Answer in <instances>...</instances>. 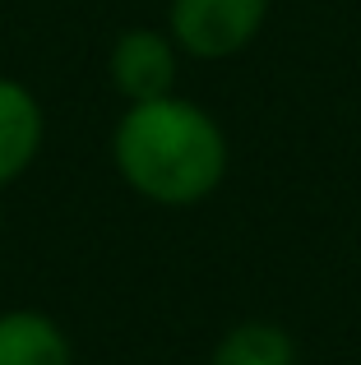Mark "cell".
Segmentation results:
<instances>
[{
    "mask_svg": "<svg viewBox=\"0 0 361 365\" xmlns=\"http://www.w3.org/2000/svg\"><path fill=\"white\" fill-rule=\"evenodd\" d=\"M116 167L158 204H195L223 180V130L176 98L135 102L116 125Z\"/></svg>",
    "mask_w": 361,
    "mask_h": 365,
    "instance_id": "6da1fadb",
    "label": "cell"
},
{
    "mask_svg": "<svg viewBox=\"0 0 361 365\" xmlns=\"http://www.w3.org/2000/svg\"><path fill=\"white\" fill-rule=\"evenodd\" d=\"M269 0H176L172 5V33L190 56H232L260 33Z\"/></svg>",
    "mask_w": 361,
    "mask_h": 365,
    "instance_id": "7a4b0ae2",
    "label": "cell"
},
{
    "mask_svg": "<svg viewBox=\"0 0 361 365\" xmlns=\"http://www.w3.org/2000/svg\"><path fill=\"white\" fill-rule=\"evenodd\" d=\"M111 79L130 102H153V98H172L176 83V51L163 33L148 28H130L116 37L111 46Z\"/></svg>",
    "mask_w": 361,
    "mask_h": 365,
    "instance_id": "3957f363",
    "label": "cell"
},
{
    "mask_svg": "<svg viewBox=\"0 0 361 365\" xmlns=\"http://www.w3.org/2000/svg\"><path fill=\"white\" fill-rule=\"evenodd\" d=\"M37 143H42V111H37L33 93L0 79V185L33 162Z\"/></svg>",
    "mask_w": 361,
    "mask_h": 365,
    "instance_id": "277c9868",
    "label": "cell"
},
{
    "mask_svg": "<svg viewBox=\"0 0 361 365\" xmlns=\"http://www.w3.org/2000/svg\"><path fill=\"white\" fill-rule=\"evenodd\" d=\"M0 365H70V342L46 314H0Z\"/></svg>",
    "mask_w": 361,
    "mask_h": 365,
    "instance_id": "5b68a950",
    "label": "cell"
},
{
    "mask_svg": "<svg viewBox=\"0 0 361 365\" xmlns=\"http://www.w3.org/2000/svg\"><path fill=\"white\" fill-rule=\"evenodd\" d=\"M208 365H292V338L273 324H241L218 342Z\"/></svg>",
    "mask_w": 361,
    "mask_h": 365,
    "instance_id": "8992f818",
    "label": "cell"
}]
</instances>
